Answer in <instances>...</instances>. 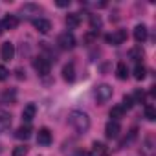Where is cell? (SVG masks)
<instances>
[{
	"label": "cell",
	"mask_w": 156,
	"mask_h": 156,
	"mask_svg": "<svg viewBox=\"0 0 156 156\" xmlns=\"http://www.w3.org/2000/svg\"><path fill=\"white\" fill-rule=\"evenodd\" d=\"M68 123L75 129V132L85 134L90 129V116L83 110H72L68 114Z\"/></svg>",
	"instance_id": "cell-1"
},
{
	"label": "cell",
	"mask_w": 156,
	"mask_h": 156,
	"mask_svg": "<svg viewBox=\"0 0 156 156\" xmlns=\"http://www.w3.org/2000/svg\"><path fill=\"white\" fill-rule=\"evenodd\" d=\"M112 94H114V90H112V87L110 85H98L96 87V99H98V103L99 105H103V103H107L110 98H112Z\"/></svg>",
	"instance_id": "cell-2"
},
{
	"label": "cell",
	"mask_w": 156,
	"mask_h": 156,
	"mask_svg": "<svg viewBox=\"0 0 156 156\" xmlns=\"http://www.w3.org/2000/svg\"><path fill=\"white\" fill-rule=\"evenodd\" d=\"M57 46L61 50H73L75 48V37H73V33H70V31L61 33L57 37Z\"/></svg>",
	"instance_id": "cell-3"
},
{
	"label": "cell",
	"mask_w": 156,
	"mask_h": 156,
	"mask_svg": "<svg viewBox=\"0 0 156 156\" xmlns=\"http://www.w3.org/2000/svg\"><path fill=\"white\" fill-rule=\"evenodd\" d=\"M105 41L108 44H112V46H119V44H123L127 41V31L125 30H116V31L105 35Z\"/></svg>",
	"instance_id": "cell-4"
},
{
	"label": "cell",
	"mask_w": 156,
	"mask_h": 156,
	"mask_svg": "<svg viewBox=\"0 0 156 156\" xmlns=\"http://www.w3.org/2000/svg\"><path fill=\"white\" fill-rule=\"evenodd\" d=\"M33 68H35V72H37L39 75H48L51 64H50V61H48L46 57H35V59H33Z\"/></svg>",
	"instance_id": "cell-5"
},
{
	"label": "cell",
	"mask_w": 156,
	"mask_h": 156,
	"mask_svg": "<svg viewBox=\"0 0 156 156\" xmlns=\"http://www.w3.org/2000/svg\"><path fill=\"white\" fill-rule=\"evenodd\" d=\"M0 57H2V61H11L15 57V44L13 42H4L2 46H0Z\"/></svg>",
	"instance_id": "cell-6"
},
{
	"label": "cell",
	"mask_w": 156,
	"mask_h": 156,
	"mask_svg": "<svg viewBox=\"0 0 156 156\" xmlns=\"http://www.w3.org/2000/svg\"><path fill=\"white\" fill-rule=\"evenodd\" d=\"M119 132H121V125H119L118 121H108V123H107V127H105V136H107V138L114 140V138L119 136Z\"/></svg>",
	"instance_id": "cell-7"
},
{
	"label": "cell",
	"mask_w": 156,
	"mask_h": 156,
	"mask_svg": "<svg viewBox=\"0 0 156 156\" xmlns=\"http://www.w3.org/2000/svg\"><path fill=\"white\" fill-rule=\"evenodd\" d=\"M33 28L41 33H48L51 30V22L48 19H33Z\"/></svg>",
	"instance_id": "cell-8"
},
{
	"label": "cell",
	"mask_w": 156,
	"mask_h": 156,
	"mask_svg": "<svg viewBox=\"0 0 156 156\" xmlns=\"http://www.w3.org/2000/svg\"><path fill=\"white\" fill-rule=\"evenodd\" d=\"M147 35H149V30L145 24H138L134 28V41L136 42H145L147 41Z\"/></svg>",
	"instance_id": "cell-9"
},
{
	"label": "cell",
	"mask_w": 156,
	"mask_h": 156,
	"mask_svg": "<svg viewBox=\"0 0 156 156\" xmlns=\"http://www.w3.org/2000/svg\"><path fill=\"white\" fill-rule=\"evenodd\" d=\"M37 143L42 145V147H48L51 143V132L48 129H39V134H37Z\"/></svg>",
	"instance_id": "cell-10"
},
{
	"label": "cell",
	"mask_w": 156,
	"mask_h": 156,
	"mask_svg": "<svg viewBox=\"0 0 156 156\" xmlns=\"http://www.w3.org/2000/svg\"><path fill=\"white\" fill-rule=\"evenodd\" d=\"M35 114H37V107H35L33 103H28V105L22 108V121L30 123V121L35 118Z\"/></svg>",
	"instance_id": "cell-11"
},
{
	"label": "cell",
	"mask_w": 156,
	"mask_h": 156,
	"mask_svg": "<svg viewBox=\"0 0 156 156\" xmlns=\"http://www.w3.org/2000/svg\"><path fill=\"white\" fill-rule=\"evenodd\" d=\"M62 79L68 81V83H72L75 79V66H73V62H68V64L62 66Z\"/></svg>",
	"instance_id": "cell-12"
},
{
	"label": "cell",
	"mask_w": 156,
	"mask_h": 156,
	"mask_svg": "<svg viewBox=\"0 0 156 156\" xmlns=\"http://www.w3.org/2000/svg\"><path fill=\"white\" fill-rule=\"evenodd\" d=\"M31 132H33V129H31V125H30V123H26V125H22V127H19V129H17V132H15V136H17L19 140H30V136H31Z\"/></svg>",
	"instance_id": "cell-13"
},
{
	"label": "cell",
	"mask_w": 156,
	"mask_h": 156,
	"mask_svg": "<svg viewBox=\"0 0 156 156\" xmlns=\"http://www.w3.org/2000/svg\"><path fill=\"white\" fill-rule=\"evenodd\" d=\"M11 127V114L6 110H0V132H4Z\"/></svg>",
	"instance_id": "cell-14"
},
{
	"label": "cell",
	"mask_w": 156,
	"mask_h": 156,
	"mask_svg": "<svg viewBox=\"0 0 156 156\" xmlns=\"http://www.w3.org/2000/svg\"><path fill=\"white\" fill-rule=\"evenodd\" d=\"M79 24H81V15H79V13H68V15H66V26H68V28L75 30Z\"/></svg>",
	"instance_id": "cell-15"
},
{
	"label": "cell",
	"mask_w": 156,
	"mask_h": 156,
	"mask_svg": "<svg viewBox=\"0 0 156 156\" xmlns=\"http://www.w3.org/2000/svg\"><path fill=\"white\" fill-rule=\"evenodd\" d=\"M41 11H42V8L37 6V4H24V6L20 8V13H22V15H37V13H41Z\"/></svg>",
	"instance_id": "cell-16"
},
{
	"label": "cell",
	"mask_w": 156,
	"mask_h": 156,
	"mask_svg": "<svg viewBox=\"0 0 156 156\" xmlns=\"http://www.w3.org/2000/svg\"><path fill=\"white\" fill-rule=\"evenodd\" d=\"M108 116L112 118L110 121H119V119H121V118L125 116V108H123L121 105H116V107H112V108H110Z\"/></svg>",
	"instance_id": "cell-17"
},
{
	"label": "cell",
	"mask_w": 156,
	"mask_h": 156,
	"mask_svg": "<svg viewBox=\"0 0 156 156\" xmlns=\"http://www.w3.org/2000/svg\"><path fill=\"white\" fill-rule=\"evenodd\" d=\"M116 75H118V79H127L129 77V68H127V64L121 61V62H118V66H116Z\"/></svg>",
	"instance_id": "cell-18"
},
{
	"label": "cell",
	"mask_w": 156,
	"mask_h": 156,
	"mask_svg": "<svg viewBox=\"0 0 156 156\" xmlns=\"http://www.w3.org/2000/svg\"><path fill=\"white\" fill-rule=\"evenodd\" d=\"M2 24H4L6 30H15V28L19 26V19H17L15 15H8V17L2 20Z\"/></svg>",
	"instance_id": "cell-19"
},
{
	"label": "cell",
	"mask_w": 156,
	"mask_h": 156,
	"mask_svg": "<svg viewBox=\"0 0 156 156\" xmlns=\"http://www.w3.org/2000/svg\"><path fill=\"white\" fill-rule=\"evenodd\" d=\"M107 152V147L103 145V143H99V141H94V145H92V152L88 154V156H103Z\"/></svg>",
	"instance_id": "cell-20"
},
{
	"label": "cell",
	"mask_w": 156,
	"mask_h": 156,
	"mask_svg": "<svg viewBox=\"0 0 156 156\" xmlns=\"http://www.w3.org/2000/svg\"><path fill=\"white\" fill-rule=\"evenodd\" d=\"M145 75H147L145 66H143L141 62H136V66H134V77H136L138 81H143V79H145Z\"/></svg>",
	"instance_id": "cell-21"
},
{
	"label": "cell",
	"mask_w": 156,
	"mask_h": 156,
	"mask_svg": "<svg viewBox=\"0 0 156 156\" xmlns=\"http://www.w3.org/2000/svg\"><path fill=\"white\" fill-rule=\"evenodd\" d=\"M141 152H143V154H147V156H151V154L154 152L152 138H145V141H143V145H141Z\"/></svg>",
	"instance_id": "cell-22"
},
{
	"label": "cell",
	"mask_w": 156,
	"mask_h": 156,
	"mask_svg": "<svg viewBox=\"0 0 156 156\" xmlns=\"http://www.w3.org/2000/svg\"><path fill=\"white\" fill-rule=\"evenodd\" d=\"M145 118H147V121H154L156 119V108L152 105H147L145 107Z\"/></svg>",
	"instance_id": "cell-23"
},
{
	"label": "cell",
	"mask_w": 156,
	"mask_h": 156,
	"mask_svg": "<svg viewBox=\"0 0 156 156\" xmlns=\"http://www.w3.org/2000/svg\"><path fill=\"white\" fill-rule=\"evenodd\" d=\"M28 151H30V149H28L26 145H19V147L13 149V154H11V156H26Z\"/></svg>",
	"instance_id": "cell-24"
},
{
	"label": "cell",
	"mask_w": 156,
	"mask_h": 156,
	"mask_svg": "<svg viewBox=\"0 0 156 156\" xmlns=\"http://www.w3.org/2000/svg\"><path fill=\"white\" fill-rule=\"evenodd\" d=\"M90 26H92V30L101 28V19H99V15H92V17H90Z\"/></svg>",
	"instance_id": "cell-25"
},
{
	"label": "cell",
	"mask_w": 156,
	"mask_h": 156,
	"mask_svg": "<svg viewBox=\"0 0 156 156\" xmlns=\"http://www.w3.org/2000/svg\"><path fill=\"white\" fill-rule=\"evenodd\" d=\"M123 108H132L134 107V99H132V96H123V105H121Z\"/></svg>",
	"instance_id": "cell-26"
},
{
	"label": "cell",
	"mask_w": 156,
	"mask_h": 156,
	"mask_svg": "<svg viewBox=\"0 0 156 156\" xmlns=\"http://www.w3.org/2000/svg\"><path fill=\"white\" fill-rule=\"evenodd\" d=\"M8 77H9V70H8L6 66L0 64V81H6Z\"/></svg>",
	"instance_id": "cell-27"
},
{
	"label": "cell",
	"mask_w": 156,
	"mask_h": 156,
	"mask_svg": "<svg viewBox=\"0 0 156 156\" xmlns=\"http://www.w3.org/2000/svg\"><path fill=\"white\" fill-rule=\"evenodd\" d=\"M130 57H132V59H136V61L140 62V59L143 57V51H141L140 48H136V50H132V51H130Z\"/></svg>",
	"instance_id": "cell-28"
},
{
	"label": "cell",
	"mask_w": 156,
	"mask_h": 156,
	"mask_svg": "<svg viewBox=\"0 0 156 156\" xmlns=\"http://www.w3.org/2000/svg\"><path fill=\"white\" fill-rule=\"evenodd\" d=\"M132 99H134V103H136V101H138V103H141V101L145 99V94H143L141 90H136V92H134V98H132Z\"/></svg>",
	"instance_id": "cell-29"
},
{
	"label": "cell",
	"mask_w": 156,
	"mask_h": 156,
	"mask_svg": "<svg viewBox=\"0 0 156 156\" xmlns=\"http://www.w3.org/2000/svg\"><path fill=\"white\" fill-rule=\"evenodd\" d=\"M94 39H96V33H94V31H92V33H87V35H85V42H92Z\"/></svg>",
	"instance_id": "cell-30"
},
{
	"label": "cell",
	"mask_w": 156,
	"mask_h": 156,
	"mask_svg": "<svg viewBox=\"0 0 156 156\" xmlns=\"http://www.w3.org/2000/svg\"><path fill=\"white\" fill-rule=\"evenodd\" d=\"M57 6H59V8H66V6H70V0H59Z\"/></svg>",
	"instance_id": "cell-31"
},
{
	"label": "cell",
	"mask_w": 156,
	"mask_h": 156,
	"mask_svg": "<svg viewBox=\"0 0 156 156\" xmlns=\"http://www.w3.org/2000/svg\"><path fill=\"white\" fill-rule=\"evenodd\" d=\"M17 77H19V79H22V77H24V75H22V70H20V68H17Z\"/></svg>",
	"instance_id": "cell-32"
},
{
	"label": "cell",
	"mask_w": 156,
	"mask_h": 156,
	"mask_svg": "<svg viewBox=\"0 0 156 156\" xmlns=\"http://www.w3.org/2000/svg\"><path fill=\"white\" fill-rule=\"evenodd\" d=\"M6 31V28H4V24H2V20H0V35H2Z\"/></svg>",
	"instance_id": "cell-33"
}]
</instances>
